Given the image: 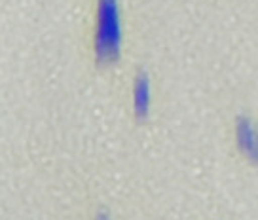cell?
<instances>
[{
    "label": "cell",
    "instance_id": "6da1fadb",
    "mask_svg": "<svg viewBox=\"0 0 258 220\" xmlns=\"http://www.w3.org/2000/svg\"><path fill=\"white\" fill-rule=\"evenodd\" d=\"M239 137H241V144L243 146H247L250 152H254L258 154V137L254 135V131L250 129L249 125H241V129H239Z\"/></svg>",
    "mask_w": 258,
    "mask_h": 220
}]
</instances>
